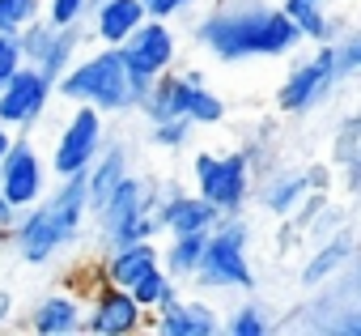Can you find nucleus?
<instances>
[{"mask_svg": "<svg viewBox=\"0 0 361 336\" xmlns=\"http://www.w3.org/2000/svg\"><path fill=\"white\" fill-rule=\"evenodd\" d=\"M106 115L90 102H73V111L64 115L56 140H51V175L56 179H68V175H85L90 171V162L98 157V149L106 145Z\"/></svg>", "mask_w": 361, "mask_h": 336, "instance_id": "obj_9", "label": "nucleus"}, {"mask_svg": "<svg viewBox=\"0 0 361 336\" xmlns=\"http://www.w3.org/2000/svg\"><path fill=\"white\" fill-rule=\"evenodd\" d=\"M149 311L136 302L132 289L98 281L85 298V332L81 336H136L149 332Z\"/></svg>", "mask_w": 361, "mask_h": 336, "instance_id": "obj_13", "label": "nucleus"}, {"mask_svg": "<svg viewBox=\"0 0 361 336\" xmlns=\"http://www.w3.org/2000/svg\"><path fill=\"white\" fill-rule=\"evenodd\" d=\"M336 60H340V81L361 77V26L340 30V39H336Z\"/></svg>", "mask_w": 361, "mask_h": 336, "instance_id": "obj_29", "label": "nucleus"}, {"mask_svg": "<svg viewBox=\"0 0 361 336\" xmlns=\"http://www.w3.org/2000/svg\"><path fill=\"white\" fill-rule=\"evenodd\" d=\"M149 332L157 336H221L226 332V315L209 302V294H178L170 306H161L149 319Z\"/></svg>", "mask_w": 361, "mask_h": 336, "instance_id": "obj_16", "label": "nucleus"}, {"mask_svg": "<svg viewBox=\"0 0 361 336\" xmlns=\"http://www.w3.org/2000/svg\"><path fill=\"white\" fill-rule=\"evenodd\" d=\"M331 5H336V0H331Z\"/></svg>", "mask_w": 361, "mask_h": 336, "instance_id": "obj_38", "label": "nucleus"}, {"mask_svg": "<svg viewBox=\"0 0 361 336\" xmlns=\"http://www.w3.org/2000/svg\"><path fill=\"white\" fill-rule=\"evenodd\" d=\"M145 94H149V81H140L128 68L123 52L106 47V43H90L77 56V64L56 81V98H64L68 107L73 102H90L106 119L111 115H136Z\"/></svg>", "mask_w": 361, "mask_h": 336, "instance_id": "obj_3", "label": "nucleus"}, {"mask_svg": "<svg viewBox=\"0 0 361 336\" xmlns=\"http://www.w3.org/2000/svg\"><path fill=\"white\" fill-rule=\"evenodd\" d=\"M90 0H47V22L51 26H77L85 22Z\"/></svg>", "mask_w": 361, "mask_h": 336, "instance_id": "obj_30", "label": "nucleus"}, {"mask_svg": "<svg viewBox=\"0 0 361 336\" xmlns=\"http://www.w3.org/2000/svg\"><path fill=\"white\" fill-rule=\"evenodd\" d=\"M153 188H157V179H145L132 171L102 205L90 209V230H94L98 251L115 247L123 239H161L157 217H153Z\"/></svg>", "mask_w": 361, "mask_h": 336, "instance_id": "obj_6", "label": "nucleus"}, {"mask_svg": "<svg viewBox=\"0 0 361 336\" xmlns=\"http://www.w3.org/2000/svg\"><path fill=\"white\" fill-rule=\"evenodd\" d=\"M357 115H361V102H357Z\"/></svg>", "mask_w": 361, "mask_h": 336, "instance_id": "obj_37", "label": "nucleus"}, {"mask_svg": "<svg viewBox=\"0 0 361 336\" xmlns=\"http://www.w3.org/2000/svg\"><path fill=\"white\" fill-rule=\"evenodd\" d=\"M18 213H22L18 205H9L5 196H0V243H5V239H9V230H13V222H18Z\"/></svg>", "mask_w": 361, "mask_h": 336, "instance_id": "obj_34", "label": "nucleus"}, {"mask_svg": "<svg viewBox=\"0 0 361 336\" xmlns=\"http://www.w3.org/2000/svg\"><path fill=\"white\" fill-rule=\"evenodd\" d=\"M251 239H255V226L247 213H221L209 230L204 260L188 285L196 294H251V289H259V277L251 264Z\"/></svg>", "mask_w": 361, "mask_h": 336, "instance_id": "obj_4", "label": "nucleus"}, {"mask_svg": "<svg viewBox=\"0 0 361 336\" xmlns=\"http://www.w3.org/2000/svg\"><path fill=\"white\" fill-rule=\"evenodd\" d=\"M22 64H26V56H22L18 35H0V85H5V81H9Z\"/></svg>", "mask_w": 361, "mask_h": 336, "instance_id": "obj_32", "label": "nucleus"}, {"mask_svg": "<svg viewBox=\"0 0 361 336\" xmlns=\"http://www.w3.org/2000/svg\"><path fill=\"white\" fill-rule=\"evenodd\" d=\"M353 294L361 298V264H357V272H353Z\"/></svg>", "mask_w": 361, "mask_h": 336, "instance_id": "obj_36", "label": "nucleus"}, {"mask_svg": "<svg viewBox=\"0 0 361 336\" xmlns=\"http://www.w3.org/2000/svg\"><path fill=\"white\" fill-rule=\"evenodd\" d=\"M136 115H145V124L188 115L196 128H213V124H226V98L209 85V77L200 68H174L149 85Z\"/></svg>", "mask_w": 361, "mask_h": 336, "instance_id": "obj_5", "label": "nucleus"}, {"mask_svg": "<svg viewBox=\"0 0 361 336\" xmlns=\"http://www.w3.org/2000/svg\"><path fill=\"white\" fill-rule=\"evenodd\" d=\"M39 18H47V0H0V35H22Z\"/></svg>", "mask_w": 361, "mask_h": 336, "instance_id": "obj_28", "label": "nucleus"}, {"mask_svg": "<svg viewBox=\"0 0 361 336\" xmlns=\"http://www.w3.org/2000/svg\"><path fill=\"white\" fill-rule=\"evenodd\" d=\"M132 175V153H128V145L123 140H111L106 136V145L98 149V157L90 162V171H85V188H90V209L94 205H102L123 179Z\"/></svg>", "mask_w": 361, "mask_h": 336, "instance_id": "obj_20", "label": "nucleus"}, {"mask_svg": "<svg viewBox=\"0 0 361 336\" xmlns=\"http://www.w3.org/2000/svg\"><path fill=\"white\" fill-rule=\"evenodd\" d=\"M276 323H272V311L264 302H238L234 311H226V332L230 336H268Z\"/></svg>", "mask_w": 361, "mask_h": 336, "instance_id": "obj_27", "label": "nucleus"}, {"mask_svg": "<svg viewBox=\"0 0 361 336\" xmlns=\"http://www.w3.org/2000/svg\"><path fill=\"white\" fill-rule=\"evenodd\" d=\"M183 289H188V285L178 281V277H170L166 268H153V272H149V277H145L140 285H132L136 302H140V306H145L149 315H157L161 306H170V302H174L178 294H183Z\"/></svg>", "mask_w": 361, "mask_h": 336, "instance_id": "obj_25", "label": "nucleus"}, {"mask_svg": "<svg viewBox=\"0 0 361 336\" xmlns=\"http://www.w3.org/2000/svg\"><path fill=\"white\" fill-rule=\"evenodd\" d=\"M255 157L243 149H200L192 153V188L217 209V213H247L255 200Z\"/></svg>", "mask_w": 361, "mask_h": 336, "instance_id": "obj_7", "label": "nucleus"}, {"mask_svg": "<svg viewBox=\"0 0 361 336\" xmlns=\"http://www.w3.org/2000/svg\"><path fill=\"white\" fill-rule=\"evenodd\" d=\"M340 85V60H336V43H319L310 47V56L293 60V68L281 77L276 85V111L298 119V115H310L319 111L331 90Z\"/></svg>", "mask_w": 361, "mask_h": 336, "instance_id": "obj_8", "label": "nucleus"}, {"mask_svg": "<svg viewBox=\"0 0 361 336\" xmlns=\"http://www.w3.org/2000/svg\"><path fill=\"white\" fill-rule=\"evenodd\" d=\"M51 102H56V81L43 68L22 64L5 85H0V124L13 128V132H30V128L43 124Z\"/></svg>", "mask_w": 361, "mask_h": 336, "instance_id": "obj_12", "label": "nucleus"}, {"mask_svg": "<svg viewBox=\"0 0 361 336\" xmlns=\"http://www.w3.org/2000/svg\"><path fill=\"white\" fill-rule=\"evenodd\" d=\"M13 323H18V298H13V289L0 285V332L13 328Z\"/></svg>", "mask_w": 361, "mask_h": 336, "instance_id": "obj_33", "label": "nucleus"}, {"mask_svg": "<svg viewBox=\"0 0 361 336\" xmlns=\"http://www.w3.org/2000/svg\"><path fill=\"white\" fill-rule=\"evenodd\" d=\"M119 52H123L128 68H132L140 81L153 85L157 77H166V73L178 68V30H174L170 22H161V18H145V26H140Z\"/></svg>", "mask_w": 361, "mask_h": 336, "instance_id": "obj_14", "label": "nucleus"}, {"mask_svg": "<svg viewBox=\"0 0 361 336\" xmlns=\"http://www.w3.org/2000/svg\"><path fill=\"white\" fill-rule=\"evenodd\" d=\"M281 9L289 13V22L298 26V35H302L306 47L336 43L340 30H344V26L327 13V9H331V0H281Z\"/></svg>", "mask_w": 361, "mask_h": 336, "instance_id": "obj_21", "label": "nucleus"}, {"mask_svg": "<svg viewBox=\"0 0 361 336\" xmlns=\"http://www.w3.org/2000/svg\"><path fill=\"white\" fill-rule=\"evenodd\" d=\"M323 166H272V171H259L255 179V205L272 217H293L302 213L306 200H314V192H323L327 184Z\"/></svg>", "mask_w": 361, "mask_h": 336, "instance_id": "obj_11", "label": "nucleus"}, {"mask_svg": "<svg viewBox=\"0 0 361 336\" xmlns=\"http://www.w3.org/2000/svg\"><path fill=\"white\" fill-rule=\"evenodd\" d=\"M331 166L348 175V192L361 196V115H344L336 136H331Z\"/></svg>", "mask_w": 361, "mask_h": 336, "instance_id": "obj_23", "label": "nucleus"}, {"mask_svg": "<svg viewBox=\"0 0 361 336\" xmlns=\"http://www.w3.org/2000/svg\"><path fill=\"white\" fill-rule=\"evenodd\" d=\"M192 140H196V124H192L188 115L149 124V145L161 149V153H183V149H192Z\"/></svg>", "mask_w": 361, "mask_h": 336, "instance_id": "obj_26", "label": "nucleus"}, {"mask_svg": "<svg viewBox=\"0 0 361 336\" xmlns=\"http://www.w3.org/2000/svg\"><path fill=\"white\" fill-rule=\"evenodd\" d=\"M192 43L217 64L285 60L306 47L289 13L272 0H217L192 22Z\"/></svg>", "mask_w": 361, "mask_h": 336, "instance_id": "obj_1", "label": "nucleus"}, {"mask_svg": "<svg viewBox=\"0 0 361 336\" xmlns=\"http://www.w3.org/2000/svg\"><path fill=\"white\" fill-rule=\"evenodd\" d=\"M51 162L39 153V145L30 140V132H18L13 136V149L0 166V196L18 209H30L39 205L47 192H51Z\"/></svg>", "mask_w": 361, "mask_h": 336, "instance_id": "obj_10", "label": "nucleus"}, {"mask_svg": "<svg viewBox=\"0 0 361 336\" xmlns=\"http://www.w3.org/2000/svg\"><path fill=\"white\" fill-rule=\"evenodd\" d=\"M153 268H161V243L157 239H123L115 247L98 251V277L111 285H140Z\"/></svg>", "mask_w": 361, "mask_h": 336, "instance_id": "obj_17", "label": "nucleus"}, {"mask_svg": "<svg viewBox=\"0 0 361 336\" xmlns=\"http://www.w3.org/2000/svg\"><path fill=\"white\" fill-rule=\"evenodd\" d=\"M149 18H161V22H174V18H192V9L200 0H140Z\"/></svg>", "mask_w": 361, "mask_h": 336, "instance_id": "obj_31", "label": "nucleus"}, {"mask_svg": "<svg viewBox=\"0 0 361 336\" xmlns=\"http://www.w3.org/2000/svg\"><path fill=\"white\" fill-rule=\"evenodd\" d=\"M22 328L35 336H81L85 332V294H77L73 285H56V289L39 294L30 302Z\"/></svg>", "mask_w": 361, "mask_h": 336, "instance_id": "obj_15", "label": "nucleus"}, {"mask_svg": "<svg viewBox=\"0 0 361 336\" xmlns=\"http://www.w3.org/2000/svg\"><path fill=\"white\" fill-rule=\"evenodd\" d=\"M204 247H209V230L204 234H166V243H161V268L188 285L196 277L200 260H204Z\"/></svg>", "mask_w": 361, "mask_h": 336, "instance_id": "obj_24", "label": "nucleus"}, {"mask_svg": "<svg viewBox=\"0 0 361 336\" xmlns=\"http://www.w3.org/2000/svg\"><path fill=\"white\" fill-rule=\"evenodd\" d=\"M85 230H90V188H85V175H68V179H56L39 205L18 213L5 243L22 264L47 268L64 260L85 239Z\"/></svg>", "mask_w": 361, "mask_h": 336, "instance_id": "obj_2", "label": "nucleus"}, {"mask_svg": "<svg viewBox=\"0 0 361 336\" xmlns=\"http://www.w3.org/2000/svg\"><path fill=\"white\" fill-rule=\"evenodd\" d=\"M145 5L140 0H98V5L85 13V30L94 43H106V47H123L140 26H145Z\"/></svg>", "mask_w": 361, "mask_h": 336, "instance_id": "obj_18", "label": "nucleus"}, {"mask_svg": "<svg viewBox=\"0 0 361 336\" xmlns=\"http://www.w3.org/2000/svg\"><path fill=\"white\" fill-rule=\"evenodd\" d=\"M90 43H94V39H90L85 22H77V26H56V30H51V39H47V47L39 52L35 68H43L51 81H60V77L77 64V56H81Z\"/></svg>", "mask_w": 361, "mask_h": 336, "instance_id": "obj_22", "label": "nucleus"}, {"mask_svg": "<svg viewBox=\"0 0 361 336\" xmlns=\"http://www.w3.org/2000/svg\"><path fill=\"white\" fill-rule=\"evenodd\" d=\"M353 260H357V234H353L348 226H340V230H331V234L310 251V260L302 264V285H306V289H319V285L331 281L336 272L353 268Z\"/></svg>", "mask_w": 361, "mask_h": 336, "instance_id": "obj_19", "label": "nucleus"}, {"mask_svg": "<svg viewBox=\"0 0 361 336\" xmlns=\"http://www.w3.org/2000/svg\"><path fill=\"white\" fill-rule=\"evenodd\" d=\"M13 128H5V124H0V166H5V157H9V149H13Z\"/></svg>", "mask_w": 361, "mask_h": 336, "instance_id": "obj_35", "label": "nucleus"}]
</instances>
